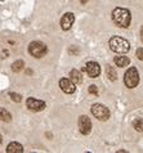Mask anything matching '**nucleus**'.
Returning a JSON list of instances; mask_svg holds the SVG:
<instances>
[{
    "label": "nucleus",
    "instance_id": "1",
    "mask_svg": "<svg viewBox=\"0 0 143 153\" xmlns=\"http://www.w3.org/2000/svg\"><path fill=\"white\" fill-rule=\"evenodd\" d=\"M112 21L119 27L128 29V27L130 26V21H131L130 12L125 9V8H120V7L115 8L114 12H112Z\"/></svg>",
    "mask_w": 143,
    "mask_h": 153
},
{
    "label": "nucleus",
    "instance_id": "2",
    "mask_svg": "<svg viewBox=\"0 0 143 153\" xmlns=\"http://www.w3.org/2000/svg\"><path fill=\"white\" fill-rule=\"evenodd\" d=\"M108 44H110V49L112 52H115L117 54H125L129 52V49H130V44L128 42V40L120 37V36L111 37Z\"/></svg>",
    "mask_w": 143,
    "mask_h": 153
},
{
    "label": "nucleus",
    "instance_id": "3",
    "mask_svg": "<svg viewBox=\"0 0 143 153\" xmlns=\"http://www.w3.org/2000/svg\"><path fill=\"white\" fill-rule=\"evenodd\" d=\"M29 53L35 58H41L48 53V48L41 41H32L29 45Z\"/></svg>",
    "mask_w": 143,
    "mask_h": 153
},
{
    "label": "nucleus",
    "instance_id": "4",
    "mask_svg": "<svg viewBox=\"0 0 143 153\" xmlns=\"http://www.w3.org/2000/svg\"><path fill=\"white\" fill-rule=\"evenodd\" d=\"M124 82H125L126 88L133 89L138 85L139 82V73L135 67H130L128 71L125 72V77H124Z\"/></svg>",
    "mask_w": 143,
    "mask_h": 153
},
{
    "label": "nucleus",
    "instance_id": "5",
    "mask_svg": "<svg viewBox=\"0 0 143 153\" xmlns=\"http://www.w3.org/2000/svg\"><path fill=\"white\" fill-rule=\"evenodd\" d=\"M92 115L99 121H106L110 117V111L107 107H104L103 104L95 103L92 105Z\"/></svg>",
    "mask_w": 143,
    "mask_h": 153
},
{
    "label": "nucleus",
    "instance_id": "6",
    "mask_svg": "<svg viewBox=\"0 0 143 153\" xmlns=\"http://www.w3.org/2000/svg\"><path fill=\"white\" fill-rule=\"evenodd\" d=\"M77 125H79V130L83 135H88L92 130V121L88 116H80Z\"/></svg>",
    "mask_w": 143,
    "mask_h": 153
},
{
    "label": "nucleus",
    "instance_id": "7",
    "mask_svg": "<svg viewBox=\"0 0 143 153\" xmlns=\"http://www.w3.org/2000/svg\"><path fill=\"white\" fill-rule=\"evenodd\" d=\"M26 105L30 111H34V112H39V111H43L46 104L44 100H39V99H35V98H27L26 100Z\"/></svg>",
    "mask_w": 143,
    "mask_h": 153
},
{
    "label": "nucleus",
    "instance_id": "8",
    "mask_svg": "<svg viewBox=\"0 0 143 153\" xmlns=\"http://www.w3.org/2000/svg\"><path fill=\"white\" fill-rule=\"evenodd\" d=\"M84 71L87 72V75L92 78H95L100 75V66L97 62H88L84 67Z\"/></svg>",
    "mask_w": 143,
    "mask_h": 153
},
{
    "label": "nucleus",
    "instance_id": "9",
    "mask_svg": "<svg viewBox=\"0 0 143 153\" xmlns=\"http://www.w3.org/2000/svg\"><path fill=\"white\" fill-rule=\"evenodd\" d=\"M73 22H75V14L68 12V13H65L63 17L61 18V29L63 31H68L72 27Z\"/></svg>",
    "mask_w": 143,
    "mask_h": 153
},
{
    "label": "nucleus",
    "instance_id": "10",
    "mask_svg": "<svg viewBox=\"0 0 143 153\" xmlns=\"http://www.w3.org/2000/svg\"><path fill=\"white\" fill-rule=\"evenodd\" d=\"M59 88L66 94H73L76 92V85L70 80V78H61L59 80Z\"/></svg>",
    "mask_w": 143,
    "mask_h": 153
},
{
    "label": "nucleus",
    "instance_id": "11",
    "mask_svg": "<svg viewBox=\"0 0 143 153\" xmlns=\"http://www.w3.org/2000/svg\"><path fill=\"white\" fill-rule=\"evenodd\" d=\"M70 80L75 85H79L83 82V75H81V72L79 70H72V71L70 72Z\"/></svg>",
    "mask_w": 143,
    "mask_h": 153
},
{
    "label": "nucleus",
    "instance_id": "12",
    "mask_svg": "<svg viewBox=\"0 0 143 153\" xmlns=\"http://www.w3.org/2000/svg\"><path fill=\"white\" fill-rule=\"evenodd\" d=\"M7 152L8 153H22L23 152V147H22V144H19L17 142H12V143L8 144Z\"/></svg>",
    "mask_w": 143,
    "mask_h": 153
},
{
    "label": "nucleus",
    "instance_id": "13",
    "mask_svg": "<svg viewBox=\"0 0 143 153\" xmlns=\"http://www.w3.org/2000/svg\"><path fill=\"white\" fill-rule=\"evenodd\" d=\"M114 62H115V64L117 66V67H126V66L130 63V59L128 57L119 56V57H115Z\"/></svg>",
    "mask_w": 143,
    "mask_h": 153
},
{
    "label": "nucleus",
    "instance_id": "14",
    "mask_svg": "<svg viewBox=\"0 0 143 153\" xmlns=\"http://www.w3.org/2000/svg\"><path fill=\"white\" fill-rule=\"evenodd\" d=\"M106 73H107V77L110 78L111 81H116V80H117V72H116L115 67H112V66L107 64V67H106Z\"/></svg>",
    "mask_w": 143,
    "mask_h": 153
},
{
    "label": "nucleus",
    "instance_id": "15",
    "mask_svg": "<svg viewBox=\"0 0 143 153\" xmlns=\"http://www.w3.org/2000/svg\"><path fill=\"white\" fill-rule=\"evenodd\" d=\"M0 121H4V122L12 121V115L5 108H1V107H0Z\"/></svg>",
    "mask_w": 143,
    "mask_h": 153
},
{
    "label": "nucleus",
    "instance_id": "16",
    "mask_svg": "<svg viewBox=\"0 0 143 153\" xmlns=\"http://www.w3.org/2000/svg\"><path fill=\"white\" fill-rule=\"evenodd\" d=\"M23 67H25V62H23L22 59L15 61L14 63L12 64V70H13L14 72H19V71H22Z\"/></svg>",
    "mask_w": 143,
    "mask_h": 153
},
{
    "label": "nucleus",
    "instance_id": "17",
    "mask_svg": "<svg viewBox=\"0 0 143 153\" xmlns=\"http://www.w3.org/2000/svg\"><path fill=\"white\" fill-rule=\"evenodd\" d=\"M9 97L12 98V100L13 102H17V103L22 102V97L19 95V94H17V93H9Z\"/></svg>",
    "mask_w": 143,
    "mask_h": 153
},
{
    "label": "nucleus",
    "instance_id": "18",
    "mask_svg": "<svg viewBox=\"0 0 143 153\" xmlns=\"http://www.w3.org/2000/svg\"><path fill=\"white\" fill-rule=\"evenodd\" d=\"M133 125H134V129H135V130L139 131V133H142V120H141V119L135 120L134 122H133Z\"/></svg>",
    "mask_w": 143,
    "mask_h": 153
},
{
    "label": "nucleus",
    "instance_id": "19",
    "mask_svg": "<svg viewBox=\"0 0 143 153\" xmlns=\"http://www.w3.org/2000/svg\"><path fill=\"white\" fill-rule=\"evenodd\" d=\"M68 53L72 54V56H73V54H79V48H76L75 45L70 46V48H68Z\"/></svg>",
    "mask_w": 143,
    "mask_h": 153
},
{
    "label": "nucleus",
    "instance_id": "20",
    "mask_svg": "<svg viewBox=\"0 0 143 153\" xmlns=\"http://www.w3.org/2000/svg\"><path fill=\"white\" fill-rule=\"evenodd\" d=\"M89 93L97 95V94H98V89H97V86L95 85H90V86H89Z\"/></svg>",
    "mask_w": 143,
    "mask_h": 153
},
{
    "label": "nucleus",
    "instance_id": "21",
    "mask_svg": "<svg viewBox=\"0 0 143 153\" xmlns=\"http://www.w3.org/2000/svg\"><path fill=\"white\" fill-rule=\"evenodd\" d=\"M142 53H143V49L142 48H138V50H137V57L139 58V59H143V56H142Z\"/></svg>",
    "mask_w": 143,
    "mask_h": 153
},
{
    "label": "nucleus",
    "instance_id": "22",
    "mask_svg": "<svg viewBox=\"0 0 143 153\" xmlns=\"http://www.w3.org/2000/svg\"><path fill=\"white\" fill-rule=\"evenodd\" d=\"M26 72L29 73V75H31V73H32V71H31V70H26Z\"/></svg>",
    "mask_w": 143,
    "mask_h": 153
},
{
    "label": "nucleus",
    "instance_id": "23",
    "mask_svg": "<svg viewBox=\"0 0 143 153\" xmlns=\"http://www.w3.org/2000/svg\"><path fill=\"white\" fill-rule=\"evenodd\" d=\"M3 143V136H1V134H0V144Z\"/></svg>",
    "mask_w": 143,
    "mask_h": 153
},
{
    "label": "nucleus",
    "instance_id": "24",
    "mask_svg": "<svg viewBox=\"0 0 143 153\" xmlns=\"http://www.w3.org/2000/svg\"><path fill=\"white\" fill-rule=\"evenodd\" d=\"M80 1H81V4H85V3L88 1V0H80Z\"/></svg>",
    "mask_w": 143,
    "mask_h": 153
},
{
    "label": "nucleus",
    "instance_id": "25",
    "mask_svg": "<svg viewBox=\"0 0 143 153\" xmlns=\"http://www.w3.org/2000/svg\"><path fill=\"white\" fill-rule=\"evenodd\" d=\"M0 1H4V0H0Z\"/></svg>",
    "mask_w": 143,
    "mask_h": 153
}]
</instances>
